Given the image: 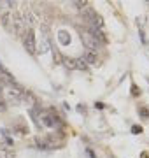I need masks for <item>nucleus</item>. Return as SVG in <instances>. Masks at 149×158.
Wrapping results in <instances>:
<instances>
[{
  "label": "nucleus",
  "instance_id": "obj_14",
  "mask_svg": "<svg viewBox=\"0 0 149 158\" xmlns=\"http://www.w3.org/2000/svg\"><path fill=\"white\" fill-rule=\"evenodd\" d=\"M5 107H7V106H5V100H4V97L0 95V113H2V111H5Z\"/></svg>",
  "mask_w": 149,
  "mask_h": 158
},
{
  "label": "nucleus",
  "instance_id": "obj_2",
  "mask_svg": "<svg viewBox=\"0 0 149 158\" xmlns=\"http://www.w3.org/2000/svg\"><path fill=\"white\" fill-rule=\"evenodd\" d=\"M23 44H25V49L28 51V53H35L37 51V42H35V33L32 32V30H28L26 33H25V39H23Z\"/></svg>",
  "mask_w": 149,
  "mask_h": 158
},
{
  "label": "nucleus",
  "instance_id": "obj_8",
  "mask_svg": "<svg viewBox=\"0 0 149 158\" xmlns=\"http://www.w3.org/2000/svg\"><path fill=\"white\" fill-rule=\"evenodd\" d=\"M139 114H141L144 120H148L149 118V109L148 107H141V109H139Z\"/></svg>",
  "mask_w": 149,
  "mask_h": 158
},
{
  "label": "nucleus",
  "instance_id": "obj_6",
  "mask_svg": "<svg viewBox=\"0 0 149 158\" xmlns=\"http://www.w3.org/2000/svg\"><path fill=\"white\" fill-rule=\"evenodd\" d=\"M74 65H76V69H79V70H84V72L88 70V63H86L83 58H76V60H74Z\"/></svg>",
  "mask_w": 149,
  "mask_h": 158
},
{
  "label": "nucleus",
  "instance_id": "obj_15",
  "mask_svg": "<svg viewBox=\"0 0 149 158\" xmlns=\"http://www.w3.org/2000/svg\"><path fill=\"white\" fill-rule=\"evenodd\" d=\"M86 4H88V2H74V5H76V7H79V9L86 7Z\"/></svg>",
  "mask_w": 149,
  "mask_h": 158
},
{
  "label": "nucleus",
  "instance_id": "obj_12",
  "mask_svg": "<svg viewBox=\"0 0 149 158\" xmlns=\"http://www.w3.org/2000/svg\"><path fill=\"white\" fill-rule=\"evenodd\" d=\"M139 35H141V40H142V44H144V46H148V39H146V33H144V30H142V28L139 30Z\"/></svg>",
  "mask_w": 149,
  "mask_h": 158
},
{
  "label": "nucleus",
  "instance_id": "obj_4",
  "mask_svg": "<svg viewBox=\"0 0 149 158\" xmlns=\"http://www.w3.org/2000/svg\"><path fill=\"white\" fill-rule=\"evenodd\" d=\"M83 60H84L88 65H97V63H98V55H97V51H90V49H86Z\"/></svg>",
  "mask_w": 149,
  "mask_h": 158
},
{
  "label": "nucleus",
  "instance_id": "obj_13",
  "mask_svg": "<svg viewBox=\"0 0 149 158\" xmlns=\"http://www.w3.org/2000/svg\"><path fill=\"white\" fill-rule=\"evenodd\" d=\"M132 134H142V127L141 125H133L132 127Z\"/></svg>",
  "mask_w": 149,
  "mask_h": 158
},
{
  "label": "nucleus",
  "instance_id": "obj_16",
  "mask_svg": "<svg viewBox=\"0 0 149 158\" xmlns=\"http://www.w3.org/2000/svg\"><path fill=\"white\" fill-rule=\"evenodd\" d=\"M86 153H88V155H90V157H91V158H97V157H95V155H93V151H91V149H88Z\"/></svg>",
  "mask_w": 149,
  "mask_h": 158
},
{
  "label": "nucleus",
  "instance_id": "obj_5",
  "mask_svg": "<svg viewBox=\"0 0 149 158\" xmlns=\"http://www.w3.org/2000/svg\"><path fill=\"white\" fill-rule=\"evenodd\" d=\"M58 40H60V44L68 46V44H70V35H68V32H67V30H60V32H58Z\"/></svg>",
  "mask_w": 149,
  "mask_h": 158
},
{
  "label": "nucleus",
  "instance_id": "obj_3",
  "mask_svg": "<svg viewBox=\"0 0 149 158\" xmlns=\"http://www.w3.org/2000/svg\"><path fill=\"white\" fill-rule=\"evenodd\" d=\"M81 39H83V42H84L86 49H90V51H95V49L98 47V40H97L95 37H91L88 32H83V33H81Z\"/></svg>",
  "mask_w": 149,
  "mask_h": 158
},
{
  "label": "nucleus",
  "instance_id": "obj_7",
  "mask_svg": "<svg viewBox=\"0 0 149 158\" xmlns=\"http://www.w3.org/2000/svg\"><path fill=\"white\" fill-rule=\"evenodd\" d=\"M39 51H40V55H42V53H46V51H49V42H47L46 39L40 42V46H39Z\"/></svg>",
  "mask_w": 149,
  "mask_h": 158
},
{
  "label": "nucleus",
  "instance_id": "obj_11",
  "mask_svg": "<svg viewBox=\"0 0 149 158\" xmlns=\"http://www.w3.org/2000/svg\"><path fill=\"white\" fill-rule=\"evenodd\" d=\"M63 60H65L63 63H65L68 69H76V65H74V60H72V58H63Z\"/></svg>",
  "mask_w": 149,
  "mask_h": 158
},
{
  "label": "nucleus",
  "instance_id": "obj_9",
  "mask_svg": "<svg viewBox=\"0 0 149 158\" xmlns=\"http://www.w3.org/2000/svg\"><path fill=\"white\" fill-rule=\"evenodd\" d=\"M132 95H133V97H139V95H141V88H139L135 83H132Z\"/></svg>",
  "mask_w": 149,
  "mask_h": 158
},
{
  "label": "nucleus",
  "instance_id": "obj_1",
  "mask_svg": "<svg viewBox=\"0 0 149 158\" xmlns=\"http://www.w3.org/2000/svg\"><path fill=\"white\" fill-rule=\"evenodd\" d=\"M83 18H84V21H86V25L90 28H100V30H104V19L93 9H84L83 11Z\"/></svg>",
  "mask_w": 149,
  "mask_h": 158
},
{
  "label": "nucleus",
  "instance_id": "obj_10",
  "mask_svg": "<svg viewBox=\"0 0 149 158\" xmlns=\"http://www.w3.org/2000/svg\"><path fill=\"white\" fill-rule=\"evenodd\" d=\"M2 135H4V139H5V142H7V146H12V139H11V137L7 135V130H5V128L2 130Z\"/></svg>",
  "mask_w": 149,
  "mask_h": 158
}]
</instances>
